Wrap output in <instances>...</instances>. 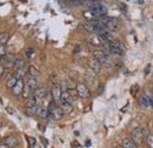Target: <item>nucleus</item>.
Listing matches in <instances>:
<instances>
[{"label": "nucleus", "instance_id": "nucleus-38", "mask_svg": "<svg viewBox=\"0 0 153 148\" xmlns=\"http://www.w3.org/2000/svg\"><path fill=\"white\" fill-rule=\"evenodd\" d=\"M0 148H10V147H7L5 144H1V145H0Z\"/></svg>", "mask_w": 153, "mask_h": 148}, {"label": "nucleus", "instance_id": "nucleus-32", "mask_svg": "<svg viewBox=\"0 0 153 148\" xmlns=\"http://www.w3.org/2000/svg\"><path fill=\"white\" fill-rule=\"evenodd\" d=\"M28 140H30V144H31V146L33 147V146L36 145V139H34V138H28Z\"/></svg>", "mask_w": 153, "mask_h": 148}, {"label": "nucleus", "instance_id": "nucleus-14", "mask_svg": "<svg viewBox=\"0 0 153 148\" xmlns=\"http://www.w3.org/2000/svg\"><path fill=\"white\" fill-rule=\"evenodd\" d=\"M72 95L70 92H62L60 98V104H71L72 102Z\"/></svg>", "mask_w": 153, "mask_h": 148}, {"label": "nucleus", "instance_id": "nucleus-29", "mask_svg": "<svg viewBox=\"0 0 153 148\" xmlns=\"http://www.w3.org/2000/svg\"><path fill=\"white\" fill-rule=\"evenodd\" d=\"M6 53H7V52H6V46L0 44V56H1V58H4Z\"/></svg>", "mask_w": 153, "mask_h": 148}, {"label": "nucleus", "instance_id": "nucleus-9", "mask_svg": "<svg viewBox=\"0 0 153 148\" xmlns=\"http://www.w3.org/2000/svg\"><path fill=\"white\" fill-rule=\"evenodd\" d=\"M16 56L13 54V53H6L5 56L2 58V61H4V64H5V66H7V67H11V66H13L14 65V61H16ZM4 66V67H5Z\"/></svg>", "mask_w": 153, "mask_h": 148}, {"label": "nucleus", "instance_id": "nucleus-20", "mask_svg": "<svg viewBox=\"0 0 153 148\" xmlns=\"http://www.w3.org/2000/svg\"><path fill=\"white\" fill-rule=\"evenodd\" d=\"M37 114H38L40 118H47L50 114H48V108L44 107V106H40L38 107V111H37Z\"/></svg>", "mask_w": 153, "mask_h": 148}, {"label": "nucleus", "instance_id": "nucleus-23", "mask_svg": "<svg viewBox=\"0 0 153 148\" xmlns=\"http://www.w3.org/2000/svg\"><path fill=\"white\" fill-rule=\"evenodd\" d=\"M8 40H10V33L8 32L0 33V44L1 45H6Z\"/></svg>", "mask_w": 153, "mask_h": 148}, {"label": "nucleus", "instance_id": "nucleus-26", "mask_svg": "<svg viewBox=\"0 0 153 148\" xmlns=\"http://www.w3.org/2000/svg\"><path fill=\"white\" fill-rule=\"evenodd\" d=\"M84 17H85V18L88 20V22H90V21H92V20H94V19L97 18L96 14H94V13H92V12H91L90 10H88V11H85V12H84Z\"/></svg>", "mask_w": 153, "mask_h": 148}, {"label": "nucleus", "instance_id": "nucleus-8", "mask_svg": "<svg viewBox=\"0 0 153 148\" xmlns=\"http://www.w3.org/2000/svg\"><path fill=\"white\" fill-rule=\"evenodd\" d=\"M4 144H5L7 147L16 148L18 145H19V140H18L17 136H14V135H10V136H7V138L4 140Z\"/></svg>", "mask_w": 153, "mask_h": 148}, {"label": "nucleus", "instance_id": "nucleus-2", "mask_svg": "<svg viewBox=\"0 0 153 148\" xmlns=\"http://www.w3.org/2000/svg\"><path fill=\"white\" fill-rule=\"evenodd\" d=\"M131 139L133 140L138 146H139V145H141V144L144 142V140H145V135H144L143 130H141V128H139V127L134 128V130H132V133H131Z\"/></svg>", "mask_w": 153, "mask_h": 148}, {"label": "nucleus", "instance_id": "nucleus-36", "mask_svg": "<svg viewBox=\"0 0 153 148\" xmlns=\"http://www.w3.org/2000/svg\"><path fill=\"white\" fill-rule=\"evenodd\" d=\"M150 70H151V65L149 64L147 66H146V68H145V74H147L149 72H150Z\"/></svg>", "mask_w": 153, "mask_h": 148}, {"label": "nucleus", "instance_id": "nucleus-35", "mask_svg": "<svg viewBox=\"0 0 153 148\" xmlns=\"http://www.w3.org/2000/svg\"><path fill=\"white\" fill-rule=\"evenodd\" d=\"M41 142H42V145H44L45 147H47V146H48V141H47L46 139H41Z\"/></svg>", "mask_w": 153, "mask_h": 148}, {"label": "nucleus", "instance_id": "nucleus-40", "mask_svg": "<svg viewBox=\"0 0 153 148\" xmlns=\"http://www.w3.org/2000/svg\"><path fill=\"white\" fill-rule=\"evenodd\" d=\"M1 124H2V122H1V121H0V126H1Z\"/></svg>", "mask_w": 153, "mask_h": 148}, {"label": "nucleus", "instance_id": "nucleus-21", "mask_svg": "<svg viewBox=\"0 0 153 148\" xmlns=\"http://www.w3.org/2000/svg\"><path fill=\"white\" fill-rule=\"evenodd\" d=\"M13 67H14L16 70H19V68L25 67V60H24L22 58H17V59H16V61H14Z\"/></svg>", "mask_w": 153, "mask_h": 148}, {"label": "nucleus", "instance_id": "nucleus-31", "mask_svg": "<svg viewBox=\"0 0 153 148\" xmlns=\"http://www.w3.org/2000/svg\"><path fill=\"white\" fill-rule=\"evenodd\" d=\"M33 53H34V50H33V48H27L25 56H27V58H31V56H33Z\"/></svg>", "mask_w": 153, "mask_h": 148}, {"label": "nucleus", "instance_id": "nucleus-1", "mask_svg": "<svg viewBox=\"0 0 153 148\" xmlns=\"http://www.w3.org/2000/svg\"><path fill=\"white\" fill-rule=\"evenodd\" d=\"M93 58H96L97 60L101 64V66H111V59H110V56H107L104 51H101V50H97L93 52Z\"/></svg>", "mask_w": 153, "mask_h": 148}, {"label": "nucleus", "instance_id": "nucleus-30", "mask_svg": "<svg viewBox=\"0 0 153 148\" xmlns=\"http://www.w3.org/2000/svg\"><path fill=\"white\" fill-rule=\"evenodd\" d=\"M140 104H141L143 106H147V105H150V101H149V99H146L145 96H141V98H140Z\"/></svg>", "mask_w": 153, "mask_h": 148}, {"label": "nucleus", "instance_id": "nucleus-19", "mask_svg": "<svg viewBox=\"0 0 153 148\" xmlns=\"http://www.w3.org/2000/svg\"><path fill=\"white\" fill-rule=\"evenodd\" d=\"M17 81H18V79L14 76V75H12L7 81H6V87L8 88V90H12L14 86H16V84H17Z\"/></svg>", "mask_w": 153, "mask_h": 148}, {"label": "nucleus", "instance_id": "nucleus-16", "mask_svg": "<svg viewBox=\"0 0 153 148\" xmlns=\"http://www.w3.org/2000/svg\"><path fill=\"white\" fill-rule=\"evenodd\" d=\"M60 110L62 114H70L73 111V106L72 104H60Z\"/></svg>", "mask_w": 153, "mask_h": 148}, {"label": "nucleus", "instance_id": "nucleus-17", "mask_svg": "<svg viewBox=\"0 0 153 148\" xmlns=\"http://www.w3.org/2000/svg\"><path fill=\"white\" fill-rule=\"evenodd\" d=\"M88 41L93 46H101L102 45V40L98 37V36H94V34H92L91 37L88 38Z\"/></svg>", "mask_w": 153, "mask_h": 148}, {"label": "nucleus", "instance_id": "nucleus-10", "mask_svg": "<svg viewBox=\"0 0 153 148\" xmlns=\"http://www.w3.org/2000/svg\"><path fill=\"white\" fill-rule=\"evenodd\" d=\"M33 95L36 96L37 100H42L46 96V88L44 86H39L36 91H33Z\"/></svg>", "mask_w": 153, "mask_h": 148}, {"label": "nucleus", "instance_id": "nucleus-27", "mask_svg": "<svg viewBox=\"0 0 153 148\" xmlns=\"http://www.w3.org/2000/svg\"><path fill=\"white\" fill-rule=\"evenodd\" d=\"M38 111V107L37 108H28V107H25V113H26V115H28V116H32V115H34Z\"/></svg>", "mask_w": 153, "mask_h": 148}, {"label": "nucleus", "instance_id": "nucleus-18", "mask_svg": "<svg viewBox=\"0 0 153 148\" xmlns=\"http://www.w3.org/2000/svg\"><path fill=\"white\" fill-rule=\"evenodd\" d=\"M27 74H28V76H31V78H38L40 72H39L38 68H36L33 65H31V66L27 68Z\"/></svg>", "mask_w": 153, "mask_h": 148}, {"label": "nucleus", "instance_id": "nucleus-4", "mask_svg": "<svg viewBox=\"0 0 153 148\" xmlns=\"http://www.w3.org/2000/svg\"><path fill=\"white\" fill-rule=\"evenodd\" d=\"M110 44H111V54H114L118 56H121L124 54V47L119 41L112 40Z\"/></svg>", "mask_w": 153, "mask_h": 148}, {"label": "nucleus", "instance_id": "nucleus-24", "mask_svg": "<svg viewBox=\"0 0 153 148\" xmlns=\"http://www.w3.org/2000/svg\"><path fill=\"white\" fill-rule=\"evenodd\" d=\"M27 73V71L25 70V67H22V68H19V70H16V74H14V76L19 80V79H22L25 75Z\"/></svg>", "mask_w": 153, "mask_h": 148}, {"label": "nucleus", "instance_id": "nucleus-33", "mask_svg": "<svg viewBox=\"0 0 153 148\" xmlns=\"http://www.w3.org/2000/svg\"><path fill=\"white\" fill-rule=\"evenodd\" d=\"M4 73H5V67L2 65H0V78L4 75Z\"/></svg>", "mask_w": 153, "mask_h": 148}, {"label": "nucleus", "instance_id": "nucleus-13", "mask_svg": "<svg viewBox=\"0 0 153 148\" xmlns=\"http://www.w3.org/2000/svg\"><path fill=\"white\" fill-rule=\"evenodd\" d=\"M26 85L32 90V91H36L37 88L39 87L38 85V80H37V78H31V76H28V79H27V82H26Z\"/></svg>", "mask_w": 153, "mask_h": 148}, {"label": "nucleus", "instance_id": "nucleus-39", "mask_svg": "<svg viewBox=\"0 0 153 148\" xmlns=\"http://www.w3.org/2000/svg\"><path fill=\"white\" fill-rule=\"evenodd\" d=\"M1 62H2V58L0 56V65H1Z\"/></svg>", "mask_w": 153, "mask_h": 148}, {"label": "nucleus", "instance_id": "nucleus-34", "mask_svg": "<svg viewBox=\"0 0 153 148\" xmlns=\"http://www.w3.org/2000/svg\"><path fill=\"white\" fill-rule=\"evenodd\" d=\"M6 111L8 112V114H11V115H13V114H14V110H12L11 107H6Z\"/></svg>", "mask_w": 153, "mask_h": 148}, {"label": "nucleus", "instance_id": "nucleus-28", "mask_svg": "<svg viewBox=\"0 0 153 148\" xmlns=\"http://www.w3.org/2000/svg\"><path fill=\"white\" fill-rule=\"evenodd\" d=\"M145 141L147 144V146L150 148H153V134H149L146 138H145Z\"/></svg>", "mask_w": 153, "mask_h": 148}, {"label": "nucleus", "instance_id": "nucleus-5", "mask_svg": "<svg viewBox=\"0 0 153 148\" xmlns=\"http://www.w3.org/2000/svg\"><path fill=\"white\" fill-rule=\"evenodd\" d=\"M61 86L59 84H54L52 86V91H51V94H52V98H53V101L54 102H60V98H61Z\"/></svg>", "mask_w": 153, "mask_h": 148}, {"label": "nucleus", "instance_id": "nucleus-6", "mask_svg": "<svg viewBox=\"0 0 153 148\" xmlns=\"http://www.w3.org/2000/svg\"><path fill=\"white\" fill-rule=\"evenodd\" d=\"M105 28L108 31V32H115L118 28H119V22H118V20L117 19H108L107 21H106V24H105Z\"/></svg>", "mask_w": 153, "mask_h": 148}, {"label": "nucleus", "instance_id": "nucleus-25", "mask_svg": "<svg viewBox=\"0 0 153 148\" xmlns=\"http://www.w3.org/2000/svg\"><path fill=\"white\" fill-rule=\"evenodd\" d=\"M82 27H84V30H85L86 32H88V33L96 32V28H94V26H93L91 22H85V24L82 25Z\"/></svg>", "mask_w": 153, "mask_h": 148}, {"label": "nucleus", "instance_id": "nucleus-7", "mask_svg": "<svg viewBox=\"0 0 153 148\" xmlns=\"http://www.w3.org/2000/svg\"><path fill=\"white\" fill-rule=\"evenodd\" d=\"M88 67L94 72V73H99L101 71V64L97 60L96 58H90L88 59Z\"/></svg>", "mask_w": 153, "mask_h": 148}, {"label": "nucleus", "instance_id": "nucleus-22", "mask_svg": "<svg viewBox=\"0 0 153 148\" xmlns=\"http://www.w3.org/2000/svg\"><path fill=\"white\" fill-rule=\"evenodd\" d=\"M31 92H33L26 84H25V86H24V90H22V93H21V96L24 98V99H28L30 96H31Z\"/></svg>", "mask_w": 153, "mask_h": 148}, {"label": "nucleus", "instance_id": "nucleus-11", "mask_svg": "<svg viewBox=\"0 0 153 148\" xmlns=\"http://www.w3.org/2000/svg\"><path fill=\"white\" fill-rule=\"evenodd\" d=\"M24 86H25V84H24L22 79H19V80L17 81L16 86L12 88V93H13L14 95H19V94H21V93H22V90H24Z\"/></svg>", "mask_w": 153, "mask_h": 148}, {"label": "nucleus", "instance_id": "nucleus-3", "mask_svg": "<svg viewBox=\"0 0 153 148\" xmlns=\"http://www.w3.org/2000/svg\"><path fill=\"white\" fill-rule=\"evenodd\" d=\"M76 94H78L80 98H82V99H87V98H90V95H91V92H90L88 87H87L85 84H82V82H78V84H76Z\"/></svg>", "mask_w": 153, "mask_h": 148}, {"label": "nucleus", "instance_id": "nucleus-12", "mask_svg": "<svg viewBox=\"0 0 153 148\" xmlns=\"http://www.w3.org/2000/svg\"><path fill=\"white\" fill-rule=\"evenodd\" d=\"M121 146H123V148H138V145L130 138H125L121 141Z\"/></svg>", "mask_w": 153, "mask_h": 148}, {"label": "nucleus", "instance_id": "nucleus-15", "mask_svg": "<svg viewBox=\"0 0 153 148\" xmlns=\"http://www.w3.org/2000/svg\"><path fill=\"white\" fill-rule=\"evenodd\" d=\"M25 107H28V108H37V99H36L34 95H31L28 99H26Z\"/></svg>", "mask_w": 153, "mask_h": 148}, {"label": "nucleus", "instance_id": "nucleus-37", "mask_svg": "<svg viewBox=\"0 0 153 148\" xmlns=\"http://www.w3.org/2000/svg\"><path fill=\"white\" fill-rule=\"evenodd\" d=\"M80 51V46H76V50H74V53H76V52H79Z\"/></svg>", "mask_w": 153, "mask_h": 148}]
</instances>
